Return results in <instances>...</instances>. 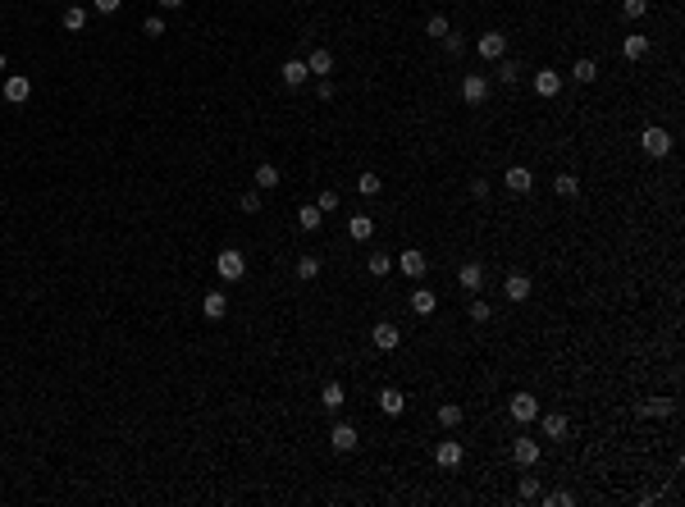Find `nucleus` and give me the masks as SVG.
Returning <instances> with one entry per match:
<instances>
[{"mask_svg": "<svg viewBox=\"0 0 685 507\" xmlns=\"http://www.w3.org/2000/svg\"><path fill=\"white\" fill-rule=\"evenodd\" d=\"M215 270H219V279H224V284H238V279L247 275V256L238 247H224L215 256Z\"/></svg>", "mask_w": 685, "mask_h": 507, "instance_id": "nucleus-1", "label": "nucleus"}, {"mask_svg": "<svg viewBox=\"0 0 685 507\" xmlns=\"http://www.w3.org/2000/svg\"><path fill=\"white\" fill-rule=\"evenodd\" d=\"M507 412H512L516 425H530V421H539V398H535V393H512Z\"/></svg>", "mask_w": 685, "mask_h": 507, "instance_id": "nucleus-2", "label": "nucleus"}, {"mask_svg": "<svg viewBox=\"0 0 685 507\" xmlns=\"http://www.w3.org/2000/svg\"><path fill=\"white\" fill-rule=\"evenodd\" d=\"M640 146H644V155H653V160H662V155H672V133H667V129H644Z\"/></svg>", "mask_w": 685, "mask_h": 507, "instance_id": "nucleus-3", "label": "nucleus"}, {"mask_svg": "<svg viewBox=\"0 0 685 507\" xmlns=\"http://www.w3.org/2000/svg\"><path fill=\"white\" fill-rule=\"evenodd\" d=\"M461 101H466V105H485L489 101V78L485 73H466V78H461Z\"/></svg>", "mask_w": 685, "mask_h": 507, "instance_id": "nucleus-4", "label": "nucleus"}, {"mask_svg": "<svg viewBox=\"0 0 685 507\" xmlns=\"http://www.w3.org/2000/svg\"><path fill=\"white\" fill-rule=\"evenodd\" d=\"M370 338H375V347H380V352H398V347H402V329L393 325V320H380Z\"/></svg>", "mask_w": 685, "mask_h": 507, "instance_id": "nucleus-5", "label": "nucleus"}, {"mask_svg": "<svg viewBox=\"0 0 685 507\" xmlns=\"http://www.w3.org/2000/svg\"><path fill=\"white\" fill-rule=\"evenodd\" d=\"M434 462H439L443 471H457V466H461V443H457V439H439V448H434Z\"/></svg>", "mask_w": 685, "mask_h": 507, "instance_id": "nucleus-6", "label": "nucleus"}, {"mask_svg": "<svg viewBox=\"0 0 685 507\" xmlns=\"http://www.w3.org/2000/svg\"><path fill=\"white\" fill-rule=\"evenodd\" d=\"M503 183L516 192V197H526L530 188H535V174L526 169V165H507V174H503Z\"/></svg>", "mask_w": 685, "mask_h": 507, "instance_id": "nucleus-7", "label": "nucleus"}, {"mask_svg": "<svg viewBox=\"0 0 685 507\" xmlns=\"http://www.w3.org/2000/svg\"><path fill=\"white\" fill-rule=\"evenodd\" d=\"M539 453H544V448H539V439H512V462L516 466H535Z\"/></svg>", "mask_w": 685, "mask_h": 507, "instance_id": "nucleus-8", "label": "nucleus"}, {"mask_svg": "<svg viewBox=\"0 0 685 507\" xmlns=\"http://www.w3.org/2000/svg\"><path fill=\"white\" fill-rule=\"evenodd\" d=\"M557 92H562V73H557V69H539V73H535V96L553 101Z\"/></svg>", "mask_w": 685, "mask_h": 507, "instance_id": "nucleus-9", "label": "nucleus"}, {"mask_svg": "<svg viewBox=\"0 0 685 507\" xmlns=\"http://www.w3.org/2000/svg\"><path fill=\"white\" fill-rule=\"evenodd\" d=\"M329 443H334V448H339V453H352V448H356V443H361V434H356V425H347V421H339V425H334V430H329Z\"/></svg>", "mask_w": 685, "mask_h": 507, "instance_id": "nucleus-10", "label": "nucleus"}, {"mask_svg": "<svg viewBox=\"0 0 685 507\" xmlns=\"http://www.w3.org/2000/svg\"><path fill=\"white\" fill-rule=\"evenodd\" d=\"M475 51L485 55V60H503V55H507V37H503V32H485V37L475 42Z\"/></svg>", "mask_w": 685, "mask_h": 507, "instance_id": "nucleus-11", "label": "nucleus"}, {"mask_svg": "<svg viewBox=\"0 0 685 507\" xmlns=\"http://www.w3.org/2000/svg\"><path fill=\"white\" fill-rule=\"evenodd\" d=\"M503 292H507L512 302H526L530 292H535V284H530V275H521V270H512V275L503 279Z\"/></svg>", "mask_w": 685, "mask_h": 507, "instance_id": "nucleus-12", "label": "nucleus"}, {"mask_svg": "<svg viewBox=\"0 0 685 507\" xmlns=\"http://www.w3.org/2000/svg\"><path fill=\"white\" fill-rule=\"evenodd\" d=\"M398 266H402V275H407V279H420L430 270V261H425V251L411 247V251H402V256H398Z\"/></svg>", "mask_w": 685, "mask_h": 507, "instance_id": "nucleus-13", "label": "nucleus"}, {"mask_svg": "<svg viewBox=\"0 0 685 507\" xmlns=\"http://www.w3.org/2000/svg\"><path fill=\"white\" fill-rule=\"evenodd\" d=\"M380 412H384V416H402V412H407V398H402V388H380Z\"/></svg>", "mask_w": 685, "mask_h": 507, "instance_id": "nucleus-14", "label": "nucleus"}, {"mask_svg": "<svg viewBox=\"0 0 685 507\" xmlns=\"http://www.w3.org/2000/svg\"><path fill=\"white\" fill-rule=\"evenodd\" d=\"M457 284L466 288V292H480V288H485V270H480L475 261H466V266L457 270Z\"/></svg>", "mask_w": 685, "mask_h": 507, "instance_id": "nucleus-15", "label": "nucleus"}, {"mask_svg": "<svg viewBox=\"0 0 685 507\" xmlns=\"http://www.w3.org/2000/svg\"><path fill=\"white\" fill-rule=\"evenodd\" d=\"M411 311H416V316H434V311H439V292H434V288H416V292H411Z\"/></svg>", "mask_w": 685, "mask_h": 507, "instance_id": "nucleus-16", "label": "nucleus"}, {"mask_svg": "<svg viewBox=\"0 0 685 507\" xmlns=\"http://www.w3.org/2000/svg\"><path fill=\"white\" fill-rule=\"evenodd\" d=\"M224 311H229L224 292H206V297H201V316H206V320H224Z\"/></svg>", "mask_w": 685, "mask_h": 507, "instance_id": "nucleus-17", "label": "nucleus"}, {"mask_svg": "<svg viewBox=\"0 0 685 507\" xmlns=\"http://www.w3.org/2000/svg\"><path fill=\"white\" fill-rule=\"evenodd\" d=\"M28 96H32V83H28V78H5V101H14V105H23Z\"/></svg>", "mask_w": 685, "mask_h": 507, "instance_id": "nucleus-18", "label": "nucleus"}, {"mask_svg": "<svg viewBox=\"0 0 685 507\" xmlns=\"http://www.w3.org/2000/svg\"><path fill=\"white\" fill-rule=\"evenodd\" d=\"M279 78H284L288 87H302L306 78H311V69H306V60H288L284 69H279Z\"/></svg>", "mask_w": 685, "mask_h": 507, "instance_id": "nucleus-19", "label": "nucleus"}, {"mask_svg": "<svg viewBox=\"0 0 685 507\" xmlns=\"http://www.w3.org/2000/svg\"><path fill=\"white\" fill-rule=\"evenodd\" d=\"M622 55H626V60H644V55H649V37H644V32H631L622 42Z\"/></svg>", "mask_w": 685, "mask_h": 507, "instance_id": "nucleus-20", "label": "nucleus"}, {"mask_svg": "<svg viewBox=\"0 0 685 507\" xmlns=\"http://www.w3.org/2000/svg\"><path fill=\"white\" fill-rule=\"evenodd\" d=\"M320 402H325V412H339V407L347 402V393H343V384H339V379H329V384L320 388Z\"/></svg>", "mask_w": 685, "mask_h": 507, "instance_id": "nucleus-21", "label": "nucleus"}, {"mask_svg": "<svg viewBox=\"0 0 685 507\" xmlns=\"http://www.w3.org/2000/svg\"><path fill=\"white\" fill-rule=\"evenodd\" d=\"M539 421H544V439H566V430H571L562 412H548V416H539Z\"/></svg>", "mask_w": 685, "mask_h": 507, "instance_id": "nucleus-22", "label": "nucleus"}, {"mask_svg": "<svg viewBox=\"0 0 685 507\" xmlns=\"http://www.w3.org/2000/svg\"><path fill=\"white\" fill-rule=\"evenodd\" d=\"M306 69L320 73V78H329L334 73V55L329 51H311V55H306Z\"/></svg>", "mask_w": 685, "mask_h": 507, "instance_id": "nucleus-23", "label": "nucleus"}, {"mask_svg": "<svg viewBox=\"0 0 685 507\" xmlns=\"http://www.w3.org/2000/svg\"><path fill=\"white\" fill-rule=\"evenodd\" d=\"M256 188L260 192H269V188H279V165H256Z\"/></svg>", "mask_w": 685, "mask_h": 507, "instance_id": "nucleus-24", "label": "nucleus"}, {"mask_svg": "<svg viewBox=\"0 0 685 507\" xmlns=\"http://www.w3.org/2000/svg\"><path fill=\"white\" fill-rule=\"evenodd\" d=\"M347 233H352L356 242H365V238L375 233V220H370V215H352V220H347Z\"/></svg>", "mask_w": 685, "mask_h": 507, "instance_id": "nucleus-25", "label": "nucleus"}, {"mask_svg": "<svg viewBox=\"0 0 685 507\" xmlns=\"http://www.w3.org/2000/svg\"><path fill=\"white\" fill-rule=\"evenodd\" d=\"M439 425H443V430H457V425H461V407L457 402H439Z\"/></svg>", "mask_w": 685, "mask_h": 507, "instance_id": "nucleus-26", "label": "nucleus"}, {"mask_svg": "<svg viewBox=\"0 0 685 507\" xmlns=\"http://www.w3.org/2000/svg\"><path fill=\"white\" fill-rule=\"evenodd\" d=\"M553 188H557V197H581V179L576 174H557Z\"/></svg>", "mask_w": 685, "mask_h": 507, "instance_id": "nucleus-27", "label": "nucleus"}, {"mask_svg": "<svg viewBox=\"0 0 685 507\" xmlns=\"http://www.w3.org/2000/svg\"><path fill=\"white\" fill-rule=\"evenodd\" d=\"M297 224H302V229H306V233H315V229H320V224H325V215H320V206H302V210H297Z\"/></svg>", "mask_w": 685, "mask_h": 507, "instance_id": "nucleus-28", "label": "nucleus"}, {"mask_svg": "<svg viewBox=\"0 0 685 507\" xmlns=\"http://www.w3.org/2000/svg\"><path fill=\"white\" fill-rule=\"evenodd\" d=\"M640 412H644V416H672V412H677V402H672V398H649Z\"/></svg>", "mask_w": 685, "mask_h": 507, "instance_id": "nucleus-29", "label": "nucleus"}, {"mask_svg": "<svg viewBox=\"0 0 685 507\" xmlns=\"http://www.w3.org/2000/svg\"><path fill=\"white\" fill-rule=\"evenodd\" d=\"M60 23H64V28H69V32H83V28H87V9H78V5H69V9H64V18H60Z\"/></svg>", "mask_w": 685, "mask_h": 507, "instance_id": "nucleus-30", "label": "nucleus"}, {"mask_svg": "<svg viewBox=\"0 0 685 507\" xmlns=\"http://www.w3.org/2000/svg\"><path fill=\"white\" fill-rule=\"evenodd\" d=\"M571 78H576V83H594V78H599V64H594V60H576Z\"/></svg>", "mask_w": 685, "mask_h": 507, "instance_id": "nucleus-31", "label": "nucleus"}, {"mask_svg": "<svg viewBox=\"0 0 685 507\" xmlns=\"http://www.w3.org/2000/svg\"><path fill=\"white\" fill-rule=\"evenodd\" d=\"M494 64H498V83L512 87L516 78H521V64H516V60H507V55H503V60H494Z\"/></svg>", "mask_w": 685, "mask_h": 507, "instance_id": "nucleus-32", "label": "nucleus"}, {"mask_svg": "<svg viewBox=\"0 0 685 507\" xmlns=\"http://www.w3.org/2000/svg\"><path fill=\"white\" fill-rule=\"evenodd\" d=\"M380 188H384V183H380V174H370V169H365L361 179H356V192H361V197H375Z\"/></svg>", "mask_w": 685, "mask_h": 507, "instance_id": "nucleus-33", "label": "nucleus"}, {"mask_svg": "<svg viewBox=\"0 0 685 507\" xmlns=\"http://www.w3.org/2000/svg\"><path fill=\"white\" fill-rule=\"evenodd\" d=\"M315 275H320V261H315V256H302V261H297V279H302V284H311Z\"/></svg>", "mask_w": 685, "mask_h": 507, "instance_id": "nucleus-34", "label": "nucleus"}, {"mask_svg": "<svg viewBox=\"0 0 685 507\" xmlns=\"http://www.w3.org/2000/svg\"><path fill=\"white\" fill-rule=\"evenodd\" d=\"M644 14H649V0H622V18L635 23V18H644Z\"/></svg>", "mask_w": 685, "mask_h": 507, "instance_id": "nucleus-35", "label": "nucleus"}, {"mask_svg": "<svg viewBox=\"0 0 685 507\" xmlns=\"http://www.w3.org/2000/svg\"><path fill=\"white\" fill-rule=\"evenodd\" d=\"M466 316L475 320V325H485V320L494 316V306H489V302H480V297H475V302H471V306H466Z\"/></svg>", "mask_w": 685, "mask_h": 507, "instance_id": "nucleus-36", "label": "nucleus"}, {"mask_svg": "<svg viewBox=\"0 0 685 507\" xmlns=\"http://www.w3.org/2000/svg\"><path fill=\"white\" fill-rule=\"evenodd\" d=\"M425 32H430V37H439V42H443V37L452 32V23H448V18H443V14H434L430 23H425Z\"/></svg>", "mask_w": 685, "mask_h": 507, "instance_id": "nucleus-37", "label": "nucleus"}, {"mask_svg": "<svg viewBox=\"0 0 685 507\" xmlns=\"http://www.w3.org/2000/svg\"><path fill=\"white\" fill-rule=\"evenodd\" d=\"M315 206H320V215H334V210H339V192H320V197H315Z\"/></svg>", "mask_w": 685, "mask_h": 507, "instance_id": "nucleus-38", "label": "nucleus"}, {"mask_svg": "<svg viewBox=\"0 0 685 507\" xmlns=\"http://www.w3.org/2000/svg\"><path fill=\"white\" fill-rule=\"evenodd\" d=\"M389 270H393V256H389V251H375V256H370V275H389Z\"/></svg>", "mask_w": 685, "mask_h": 507, "instance_id": "nucleus-39", "label": "nucleus"}, {"mask_svg": "<svg viewBox=\"0 0 685 507\" xmlns=\"http://www.w3.org/2000/svg\"><path fill=\"white\" fill-rule=\"evenodd\" d=\"M576 503V494H566V489H553L548 494V507H571Z\"/></svg>", "mask_w": 685, "mask_h": 507, "instance_id": "nucleus-40", "label": "nucleus"}, {"mask_svg": "<svg viewBox=\"0 0 685 507\" xmlns=\"http://www.w3.org/2000/svg\"><path fill=\"white\" fill-rule=\"evenodd\" d=\"M142 32H147V37H165V18H156V14H151L147 23H142Z\"/></svg>", "mask_w": 685, "mask_h": 507, "instance_id": "nucleus-41", "label": "nucleus"}, {"mask_svg": "<svg viewBox=\"0 0 685 507\" xmlns=\"http://www.w3.org/2000/svg\"><path fill=\"white\" fill-rule=\"evenodd\" d=\"M443 46H448V51H452V55H461V51H466V37H457V32H448V37H443Z\"/></svg>", "mask_w": 685, "mask_h": 507, "instance_id": "nucleus-42", "label": "nucleus"}, {"mask_svg": "<svg viewBox=\"0 0 685 507\" xmlns=\"http://www.w3.org/2000/svg\"><path fill=\"white\" fill-rule=\"evenodd\" d=\"M521 499H539V480H535V475H526V480H521Z\"/></svg>", "mask_w": 685, "mask_h": 507, "instance_id": "nucleus-43", "label": "nucleus"}, {"mask_svg": "<svg viewBox=\"0 0 685 507\" xmlns=\"http://www.w3.org/2000/svg\"><path fill=\"white\" fill-rule=\"evenodd\" d=\"M243 210H260V188H252V192H243Z\"/></svg>", "mask_w": 685, "mask_h": 507, "instance_id": "nucleus-44", "label": "nucleus"}, {"mask_svg": "<svg viewBox=\"0 0 685 507\" xmlns=\"http://www.w3.org/2000/svg\"><path fill=\"white\" fill-rule=\"evenodd\" d=\"M315 92H320L325 101H334V78H320V83H315Z\"/></svg>", "mask_w": 685, "mask_h": 507, "instance_id": "nucleus-45", "label": "nucleus"}, {"mask_svg": "<svg viewBox=\"0 0 685 507\" xmlns=\"http://www.w3.org/2000/svg\"><path fill=\"white\" fill-rule=\"evenodd\" d=\"M92 5H96V9H101V14H114V9H119V5H123V0H92Z\"/></svg>", "mask_w": 685, "mask_h": 507, "instance_id": "nucleus-46", "label": "nucleus"}, {"mask_svg": "<svg viewBox=\"0 0 685 507\" xmlns=\"http://www.w3.org/2000/svg\"><path fill=\"white\" fill-rule=\"evenodd\" d=\"M160 9H183V0H160Z\"/></svg>", "mask_w": 685, "mask_h": 507, "instance_id": "nucleus-47", "label": "nucleus"}, {"mask_svg": "<svg viewBox=\"0 0 685 507\" xmlns=\"http://www.w3.org/2000/svg\"><path fill=\"white\" fill-rule=\"evenodd\" d=\"M0 73H5V51H0Z\"/></svg>", "mask_w": 685, "mask_h": 507, "instance_id": "nucleus-48", "label": "nucleus"}]
</instances>
